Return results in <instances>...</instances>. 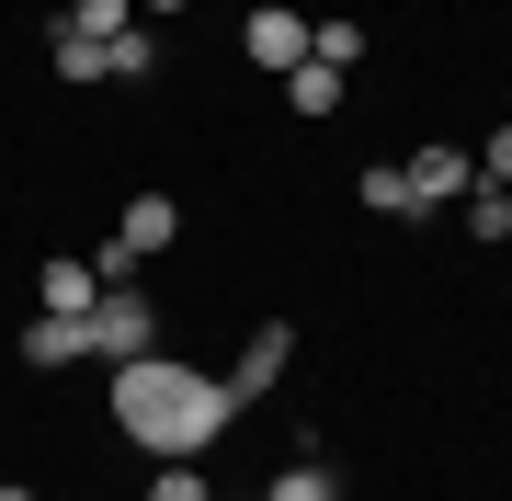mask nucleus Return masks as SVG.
<instances>
[{"mask_svg": "<svg viewBox=\"0 0 512 501\" xmlns=\"http://www.w3.org/2000/svg\"><path fill=\"white\" fill-rule=\"evenodd\" d=\"M353 194H365V217H421V205H410V171H399V160H365V183H353Z\"/></svg>", "mask_w": 512, "mask_h": 501, "instance_id": "nucleus-11", "label": "nucleus"}, {"mask_svg": "<svg viewBox=\"0 0 512 501\" xmlns=\"http://www.w3.org/2000/svg\"><path fill=\"white\" fill-rule=\"evenodd\" d=\"M285 103H296V114H330V103H342V69H319V57L285 69Z\"/></svg>", "mask_w": 512, "mask_h": 501, "instance_id": "nucleus-14", "label": "nucleus"}, {"mask_svg": "<svg viewBox=\"0 0 512 501\" xmlns=\"http://www.w3.org/2000/svg\"><path fill=\"white\" fill-rule=\"evenodd\" d=\"M160 69V23H126V35L103 46V80H148Z\"/></svg>", "mask_w": 512, "mask_h": 501, "instance_id": "nucleus-10", "label": "nucleus"}, {"mask_svg": "<svg viewBox=\"0 0 512 501\" xmlns=\"http://www.w3.org/2000/svg\"><path fill=\"white\" fill-rule=\"evenodd\" d=\"M308 57L319 69H353V57H365V23H308Z\"/></svg>", "mask_w": 512, "mask_h": 501, "instance_id": "nucleus-15", "label": "nucleus"}, {"mask_svg": "<svg viewBox=\"0 0 512 501\" xmlns=\"http://www.w3.org/2000/svg\"><path fill=\"white\" fill-rule=\"evenodd\" d=\"M92 297H103V274L80 251H57L46 274H35V308H57V319H92Z\"/></svg>", "mask_w": 512, "mask_h": 501, "instance_id": "nucleus-7", "label": "nucleus"}, {"mask_svg": "<svg viewBox=\"0 0 512 501\" xmlns=\"http://www.w3.org/2000/svg\"><path fill=\"white\" fill-rule=\"evenodd\" d=\"M478 183H512V126H490V149H478Z\"/></svg>", "mask_w": 512, "mask_h": 501, "instance_id": "nucleus-18", "label": "nucleus"}, {"mask_svg": "<svg viewBox=\"0 0 512 501\" xmlns=\"http://www.w3.org/2000/svg\"><path fill=\"white\" fill-rule=\"evenodd\" d=\"M262 501H342V479H330V456H296V467H285V479L262 490Z\"/></svg>", "mask_w": 512, "mask_h": 501, "instance_id": "nucleus-13", "label": "nucleus"}, {"mask_svg": "<svg viewBox=\"0 0 512 501\" xmlns=\"http://www.w3.org/2000/svg\"><path fill=\"white\" fill-rule=\"evenodd\" d=\"M171 240H183V205H171V194H137L126 228H114V251H92V274H103V285H137V262L171 251Z\"/></svg>", "mask_w": 512, "mask_h": 501, "instance_id": "nucleus-2", "label": "nucleus"}, {"mask_svg": "<svg viewBox=\"0 0 512 501\" xmlns=\"http://www.w3.org/2000/svg\"><path fill=\"white\" fill-rule=\"evenodd\" d=\"M285 365H296V331H285V319H262V331H251V353L228 365V399H262Z\"/></svg>", "mask_w": 512, "mask_h": 501, "instance_id": "nucleus-6", "label": "nucleus"}, {"mask_svg": "<svg viewBox=\"0 0 512 501\" xmlns=\"http://www.w3.org/2000/svg\"><path fill=\"white\" fill-rule=\"evenodd\" d=\"M171 12H183V0H137V23H171Z\"/></svg>", "mask_w": 512, "mask_h": 501, "instance_id": "nucleus-19", "label": "nucleus"}, {"mask_svg": "<svg viewBox=\"0 0 512 501\" xmlns=\"http://www.w3.org/2000/svg\"><path fill=\"white\" fill-rule=\"evenodd\" d=\"M80 353H92V319H57V308L23 319V365H80Z\"/></svg>", "mask_w": 512, "mask_h": 501, "instance_id": "nucleus-8", "label": "nucleus"}, {"mask_svg": "<svg viewBox=\"0 0 512 501\" xmlns=\"http://www.w3.org/2000/svg\"><path fill=\"white\" fill-rule=\"evenodd\" d=\"M69 23H80V35H103V46H114V35L137 23V0H69Z\"/></svg>", "mask_w": 512, "mask_h": 501, "instance_id": "nucleus-16", "label": "nucleus"}, {"mask_svg": "<svg viewBox=\"0 0 512 501\" xmlns=\"http://www.w3.org/2000/svg\"><path fill=\"white\" fill-rule=\"evenodd\" d=\"M148 501H217V490H205V467H194V456H171L160 479H148Z\"/></svg>", "mask_w": 512, "mask_h": 501, "instance_id": "nucleus-17", "label": "nucleus"}, {"mask_svg": "<svg viewBox=\"0 0 512 501\" xmlns=\"http://www.w3.org/2000/svg\"><path fill=\"white\" fill-rule=\"evenodd\" d=\"M399 171H410V205H421V217H433V205H456V194L478 183V160H467V149H410Z\"/></svg>", "mask_w": 512, "mask_h": 501, "instance_id": "nucleus-5", "label": "nucleus"}, {"mask_svg": "<svg viewBox=\"0 0 512 501\" xmlns=\"http://www.w3.org/2000/svg\"><path fill=\"white\" fill-rule=\"evenodd\" d=\"M467 240H512V183H467Z\"/></svg>", "mask_w": 512, "mask_h": 501, "instance_id": "nucleus-12", "label": "nucleus"}, {"mask_svg": "<svg viewBox=\"0 0 512 501\" xmlns=\"http://www.w3.org/2000/svg\"><path fill=\"white\" fill-rule=\"evenodd\" d=\"M46 57H57V80H103V35H80L69 12L46 23Z\"/></svg>", "mask_w": 512, "mask_h": 501, "instance_id": "nucleus-9", "label": "nucleus"}, {"mask_svg": "<svg viewBox=\"0 0 512 501\" xmlns=\"http://www.w3.org/2000/svg\"><path fill=\"white\" fill-rule=\"evenodd\" d=\"M148 342H160V308H148L137 285H103V297H92V353L126 365V353H148Z\"/></svg>", "mask_w": 512, "mask_h": 501, "instance_id": "nucleus-3", "label": "nucleus"}, {"mask_svg": "<svg viewBox=\"0 0 512 501\" xmlns=\"http://www.w3.org/2000/svg\"><path fill=\"white\" fill-rule=\"evenodd\" d=\"M239 46H251L262 69H308V23H296L285 0H251V23H239Z\"/></svg>", "mask_w": 512, "mask_h": 501, "instance_id": "nucleus-4", "label": "nucleus"}, {"mask_svg": "<svg viewBox=\"0 0 512 501\" xmlns=\"http://www.w3.org/2000/svg\"><path fill=\"white\" fill-rule=\"evenodd\" d=\"M228 376H205V365H171V353H126L114 365V433L126 445H148V456H205L228 433Z\"/></svg>", "mask_w": 512, "mask_h": 501, "instance_id": "nucleus-1", "label": "nucleus"}, {"mask_svg": "<svg viewBox=\"0 0 512 501\" xmlns=\"http://www.w3.org/2000/svg\"><path fill=\"white\" fill-rule=\"evenodd\" d=\"M0 501H35V490H0Z\"/></svg>", "mask_w": 512, "mask_h": 501, "instance_id": "nucleus-20", "label": "nucleus"}]
</instances>
